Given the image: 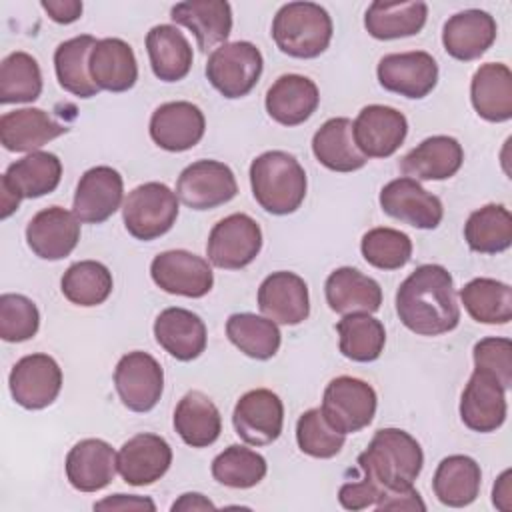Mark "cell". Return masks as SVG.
<instances>
[{
	"mask_svg": "<svg viewBox=\"0 0 512 512\" xmlns=\"http://www.w3.org/2000/svg\"><path fill=\"white\" fill-rule=\"evenodd\" d=\"M380 208L384 214L420 230L436 228L444 216L440 198L408 176L394 178L380 190Z\"/></svg>",
	"mask_w": 512,
	"mask_h": 512,
	"instance_id": "obj_15",
	"label": "cell"
},
{
	"mask_svg": "<svg viewBox=\"0 0 512 512\" xmlns=\"http://www.w3.org/2000/svg\"><path fill=\"white\" fill-rule=\"evenodd\" d=\"M174 430L188 446L206 448L222 432L220 410L204 392L190 390L176 404Z\"/></svg>",
	"mask_w": 512,
	"mask_h": 512,
	"instance_id": "obj_35",
	"label": "cell"
},
{
	"mask_svg": "<svg viewBox=\"0 0 512 512\" xmlns=\"http://www.w3.org/2000/svg\"><path fill=\"white\" fill-rule=\"evenodd\" d=\"M474 368L494 376L504 390L512 386V342L488 336L474 344Z\"/></svg>",
	"mask_w": 512,
	"mask_h": 512,
	"instance_id": "obj_50",
	"label": "cell"
},
{
	"mask_svg": "<svg viewBox=\"0 0 512 512\" xmlns=\"http://www.w3.org/2000/svg\"><path fill=\"white\" fill-rule=\"evenodd\" d=\"M266 470V458L240 444H230L212 460L214 480L228 488H252L266 476Z\"/></svg>",
	"mask_w": 512,
	"mask_h": 512,
	"instance_id": "obj_45",
	"label": "cell"
},
{
	"mask_svg": "<svg viewBox=\"0 0 512 512\" xmlns=\"http://www.w3.org/2000/svg\"><path fill=\"white\" fill-rule=\"evenodd\" d=\"M312 152L322 166L334 172H354L368 162L354 142L352 120L344 116L330 118L316 130Z\"/></svg>",
	"mask_w": 512,
	"mask_h": 512,
	"instance_id": "obj_37",
	"label": "cell"
},
{
	"mask_svg": "<svg viewBox=\"0 0 512 512\" xmlns=\"http://www.w3.org/2000/svg\"><path fill=\"white\" fill-rule=\"evenodd\" d=\"M376 76L384 90L420 100L434 90L438 82V64L432 54L424 50L394 52L380 58Z\"/></svg>",
	"mask_w": 512,
	"mask_h": 512,
	"instance_id": "obj_13",
	"label": "cell"
},
{
	"mask_svg": "<svg viewBox=\"0 0 512 512\" xmlns=\"http://www.w3.org/2000/svg\"><path fill=\"white\" fill-rule=\"evenodd\" d=\"M238 184L230 166L218 160H198L186 166L176 182V196L192 210H212L230 202Z\"/></svg>",
	"mask_w": 512,
	"mask_h": 512,
	"instance_id": "obj_10",
	"label": "cell"
},
{
	"mask_svg": "<svg viewBox=\"0 0 512 512\" xmlns=\"http://www.w3.org/2000/svg\"><path fill=\"white\" fill-rule=\"evenodd\" d=\"M340 352L352 362H374L386 344L384 324L370 314H346L336 324Z\"/></svg>",
	"mask_w": 512,
	"mask_h": 512,
	"instance_id": "obj_44",
	"label": "cell"
},
{
	"mask_svg": "<svg viewBox=\"0 0 512 512\" xmlns=\"http://www.w3.org/2000/svg\"><path fill=\"white\" fill-rule=\"evenodd\" d=\"M90 76L100 90L126 92L138 80L134 50L122 38H102L90 54Z\"/></svg>",
	"mask_w": 512,
	"mask_h": 512,
	"instance_id": "obj_32",
	"label": "cell"
},
{
	"mask_svg": "<svg viewBox=\"0 0 512 512\" xmlns=\"http://www.w3.org/2000/svg\"><path fill=\"white\" fill-rule=\"evenodd\" d=\"M260 248L262 230L252 216L242 212L216 222L206 242L208 260L224 270H240L248 266L260 254Z\"/></svg>",
	"mask_w": 512,
	"mask_h": 512,
	"instance_id": "obj_9",
	"label": "cell"
},
{
	"mask_svg": "<svg viewBox=\"0 0 512 512\" xmlns=\"http://www.w3.org/2000/svg\"><path fill=\"white\" fill-rule=\"evenodd\" d=\"M66 130L40 108L12 110L0 118V142L10 152H36Z\"/></svg>",
	"mask_w": 512,
	"mask_h": 512,
	"instance_id": "obj_31",
	"label": "cell"
},
{
	"mask_svg": "<svg viewBox=\"0 0 512 512\" xmlns=\"http://www.w3.org/2000/svg\"><path fill=\"white\" fill-rule=\"evenodd\" d=\"M506 412V390L494 376L474 368L460 398L464 426L480 434L494 432L504 424Z\"/></svg>",
	"mask_w": 512,
	"mask_h": 512,
	"instance_id": "obj_22",
	"label": "cell"
},
{
	"mask_svg": "<svg viewBox=\"0 0 512 512\" xmlns=\"http://www.w3.org/2000/svg\"><path fill=\"white\" fill-rule=\"evenodd\" d=\"M122 218L130 236L150 242L174 226L178 218V196L162 182L140 184L126 196Z\"/></svg>",
	"mask_w": 512,
	"mask_h": 512,
	"instance_id": "obj_6",
	"label": "cell"
},
{
	"mask_svg": "<svg viewBox=\"0 0 512 512\" xmlns=\"http://www.w3.org/2000/svg\"><path fill=\"white\" fill-rule=\"evenodd\" d=\"M216 506L204 496V494H198V492H186L182 494L174 504H172V512H180V510H214Z\"/></svg>",
	"mask_w": 512,
	"mask_h": 512,
	"instance_id": "obj_56",
	"label": "cell"
},
{
	"mask_svg": "<svg viewBox=\"0 0 512 512\" xmlns=\"http://www.w3.org/2000/svg\"><path fill=\"white\" fill-rule=\"evenodd\" d=\"M40 328V312L24 294L0 296V338L6 342H24L36 336Z\"/></svg>",
	"mask_w": 512,
	"mask_h": 512,
	"instance_id": "obj_49",
	"label": "cell"
},
{
	"mask_svg": "<svg viewBox=\"0 0 512 512\" xmlns=\"http://www.w3.org/2000/svg\"><path fill=\"white\" fill-rule=\"evenodd\" d=\"M112 272L96 260H80L68 266L60 280L64 298L76 306H98L112 294Z\"/></svg>",
	"mask_w": 512,
	"mask_h": 512,
	"instance_id": "obj_43",
	"label": "cell"
},
{
	"mask_svg": "<svg viewBox=\"0 0 512 512\" xmlns=\"http://www.w3.org/2000/svg\"><path fill=\"white\" fill-rule=\"evenodd\" d=\"M428 16L424 2H372L364 16L368 34L376 40H394L418 34Z\"/></svg>",
	"mask_w": 512,
	"mask_h": 512,
	"instance_id": "obj_39",
	"label": "cell"
},
{
	"mask_svg": "<svg viewBox=\"0 0 512 512\" xmlns=\"http://www.w3.org/2000/svg\"><path fill=\"white\" fill-rule=\"evenodd\" d=\"M206 130L202 110L186 100L160 104L150 116V138L168 152L194 148Z\"/></svg>",
	"mask_w": 512,
	"mask_h": 512,
	"instance_id": "obj_21",
	"label": "cell"
},
{
	"mask_svg": "<svg viewBox=\"0 0 512 512\" xmlns=\"http://www.w3.org/2000/svg\"><path fill=\"white\" fill-rule=\"evenodd\" d=\"M250 186L254 200L270 214L286 216L300 208L306 198V172L300 162L284 150H268L250 164Z\"/></svg>",
	"mask_w": 512,
	"mask_h": 512,
	"instance_id": "obj_3",
	"label": "cell"
},
{
	"mask_svg": "<svg viewBox=\"0 0 512 512\" xmlns=\"http://www.w3.org/2000/svg\"><path fill=\"white\" fill-rule=\"evenodd\" d=\"M150 276L160 290L186 298H202L214 286L208 260L188 250H166L154 256Z\"/></svg>",
	"mask_w": 512,
	"mask_h": 512,
	"instance_id": "obj_12",
	"label": "cell"
},
{
	"mask_svg": "<svg viewBox=\"0 0 512 512\" xmlns=\"http://www.w3.org/2000/svg\"><path fill=\"white\" fill-rule=\"evenodd\" d=\"M360 250L370 266L380 270H398L406 266L412 256V240L396 228L378 226L362 236Z\"/></svg>",
	"mask_w": 512,
	"mask_h": 512,
	"instance_id": "obj_47",
	"label": "cell"
},
{
	"mask_svg": "<svg viewBox=\"0 0 512 512\" xmlns=\"http://www.w3.org/2000/svg\"><path fill=\"white\" fill-rule=\"evenodd\" d=\"M232 424L240 440L250 446H268L282 434L284 406L276 392L256 388L242 394L232 412Z\"/></svg>",
	"mask_w": 512,
	"mask_h": 512,
	"instance_id": "obj_14",
	"label": "cell"
},
{
	"mask_svg": "<svg viewBox=\"0 0 512 512\" xmlns=\"http://www.w3.org/2000/svg\"><path fill=\"white\" fill-rule=\"evenodd\" d=\"M94 510H156V504L146 496L136 494H114L94 504Z\"/></svg>",
	"mask_w": 512,
	"mask_h": 512,
	"instance_id": "obj_53",
	"label": "cell"
},
{
	"mask_svg": "<svg viewBox=\"0 0 512 512\" xmlns=\"http://www.w3.org/2000/svg\"><path fill=\"white\" fill-rule=\"evenodd\" d=\"M42 94V72L28 52H12L0 64V102H34Z\"/></svg>",
	"mask_w": 512,
	"mask_h": 512,
	"instance_id": "obj_46",
	"label": "cell"
},
{
	"mask_svg": "<svg viewBox=\"0 0 512 512\" xmlns=\"http://www.w3.org/2000/svg\"><path fill=\"white\" fill-rule=\"evenodd\" d=\"M146 50L152 72L162 82H178L192 68V46L172 24H158L146 34Z\"/></svg>",
	"mask_w": 512,
	"mask_h": 512,
	"instance_id": "obj_34",
	"label": "cell"
},
{
	"mask_svg": "<svg viewBox=\"0 0 512 512\" xmlns=\"http://www.w3.org/2000/svg\"><path fill=\"white\" fill-rule=\"evenodd\" d=\"M462 162V144L452 136L438 134L412 148L400 160V170L414 180H446L460 170Z\"/></svg>",
	"mask_w": 512,
	"mask_h": 512,
	"instance_id": "obj_30",
	"label": "cell"
},
{
	"mask_svg": "<svg viewBox=\"0 0 512 512\" xmlns=\"http://www.w3.org/2000/svg\"><path fill=\"white\" fill-rule=\"evenodd\" d=\"M8 386L16 404L26 410H42L58 398L62 370L48 354H28L14 364Z\"/></svg>",
	"mask_w": 512,
	"mask_h": 512,
	"instance_id": "obj_16",
	"label": "cell"
},
{
	"mask_svg": "<svg viewBox=\"0 0 512 512\" xmlns=\"http://www.w3.org/2000/svg\"><path fill=\"white\" fill-rule=\"evenodd\" d=\"M62 178V162L52 152H30L12 162L0 180L2 218H8L22 198H40L54 192Z\"/></svg>",
	"mask_w": 512,
	"mask_h": 512,
	"instance_id": "obj_5",
	"label": "cell"
},
{
	"mask_svg": "<svg viewBox=\"0 0 512 512\" xmlns=\"http://www.w3.org/2000/svg\"><path fill=\"white\" fill-rule=\"evenodd\" d=\"M424 464L422 446L400 428H380L358 456L360 470L384 490H400L414 484Z\"/></svg>",
	"mask_w": 512,
	"mask_h": 512,
	"instance_id": "obj_2",
	"label": "cell"
},
{
	"mask_svg": "<svg viewBox=\"0 0 512 512\" xmlns=\"http://www.w3.org/2000/svg\"><path fill=\"white\" fill-rule=\"evenodd\" d=\"M376 510H426L424 500L420 498L414 486L400 488V490H384L378 502L374 504Z\"/></svg>",
	"mask_w": 512,
	"mask_h": 512,
	"instance_id": "obj_52",
	"label": "cell"
},
{
	"mask_svg": "<svg viewBox=\"0 0 512 512\" xmlns=\"http://www.w3.org/2000/svg\"><path fill=\"white\" fill-rule=\"evenodd\" d=\"M264 68L262 52L246 40L226 42L212 50L206 62V78L224 98H242L252 92Z\"/></svg>",
	"mask_w": 512,
	"mask_h": 512,
	"instance_id": "obj_7",
	"label": "cell"
},
{
	"mask_svg": "<svg viewBox=\"0 0 512 512\" xmlns=\"http://www.w3.org/2000/svg\"><path fill=\"white\" fill-rule=\"evenodd\" d=\"M40 6L58 24H72L82 16V2L78 0H42Z\"/></svg>",
	"mask_w": 512,
	"mask_h": 512,
	"instance_id": "obj_54",
	"label": "cell"
},
{
	"mask_svg": "<svg viewBox=\"0 0 512 512\" xmlns=\"http://www.w3.org/2000/svg\"><path fill=\"white\" fill-rule=\"evenodd\" d=\"M464 240L470 250L498 254L512 244V214L502 204H486L474 210L464 224Z\"/></svg>",
	"mask_w": 512,
	"mask_h": 512,
	"instance_id": "obj_40",
	"label": "cell"
},
{
	"mask_svg": "<svg viewBox=\"0 0 512 512\" xmlns=\"http://www.w3.org/2000/svg\"><path fill=\"white\" fill-rule=\"evenodd\" d=\"M172 464L170 444L150 432L132 436L116 454V468L130 486H148L160 480Z\"/></svg>",
	"mask_w": 512,
	"mask_h": 512,
	"instance_id": "obj_19",
	"label": "cell"
},
{
	"mask_svg": "<svg viewBox=\"0 0 512 512\" xmlns=\"http://www.w3.org/2000/svg\"><path fill=\"white\" fill-rule=\"evenodd\" d=\"M260 312L276 324L296 326L310 314L308 286L294 272L280 270L266 276L258 288Z\"/></svg>",
	"mask_w": 512,
	"mask_h": 512,
	"instance_id": "obj_23",
	"label": "cell"
},
{
	"mask_svg": "<svg viewBox=\"0 0 512 512\" xmlns=\"http://www.w3.org/2000/svg\"><path fill=\"white\" fill-rule=\"evenodd\" d=\"M124 182L112 166H94L86 170L74 192L72 212L84 224L106 222L122 204Z\"/></svg>",
	"mask_w": 512,
	"mask_h": 512,
	"instance_id": "obj_18",
	"label": "cell"
},
{
	"mask_svg": "<svg viewBox=\"0 0 512 512\" xmlns=\"http://www.w3.org/2000/svg\"><path fill=\"white\" fill-rule=\"evenodd\" d=\"M324 294L328 306L342 316L372 314L382 304L380 284L350 266H342L330 272L324 284Z\"/></svg>",
	"mask_w": 512,
	"mask_h": 512,
	"instance_id": "obj_29",
	"label": "cell"
},
{
	"mask_svg": "<svg viewBox=\"0 0 512 512\" xmlns=\"http://www.w3.org/2000/svg\"><path fill=\"white\" fill-rule=\"evenodd\" d=\"M374 388L354 376H338L328 382L322 396V414L342 434H354L366 428L376 414Z\"/></svg>",
	"mask_w": 512,
	"mask_h": 512,
	"instance_id": "obj_8",
	"label": "cell"
},
{
	"mask_svg": "<svg viewBox=\"0 0 512 512\" xmlns=\"http://www.w3.org/2000/svg\"><path fill=\"white\" fill-rule=\"evenodd\" d=\"M400 322L420 336H440L460 322L454 280L440 264L418 266L396 292Z\"/></svg>",
	"mask_w": 512,
	"mask_h": 512,
	"instance_id": "obj_1",
	"label": "cell"
},
{
	"mask_svg": "<svg viewBox=\"0 0 512 512\" xmlns=\"http://www.w3.org/2000/svg\"><path fill=\"white\" fill-rule=\"evenodd\" d=\"M296 442L298 448L312 458H332L342 450L346 434L338 432L320 408H310L302 412L296 422Z\"/></svg>",
	"mask_w": 512,
	"mask_h": 512,
	"instance_id": "obj_48",
	"label": "cell"
},
{
	"mask_svg": "<svg viewBox=\"0 0 512 512\" xmlns=\"http://www.w3.org/2000/svg\"><path fill=\"white\" fill-rule=\"evenodd\" d=\"M114 386L122 404L132 412L152 410L164 390V370L148 352L124 354L114 368Z\"/></svg>",
	"mask_w": 512,
	"mask_h": 512,
	"instance_id": "obj_11",
	"label": "cell"
},
{
	"mask_svg": "<svg viewBox=\"0 0 512 512\" xmlns=\"http://www.w3.org/2000/svg\"><path fill=\"white\" fill-rule=\"evenodd\" d=\"M154 338L172 358L190 362L206 348V326L202 318L186 308H166L154 320Z\"/></svg>",
	"mask_w": 512,
	"mask_h": 512,
	"instance_id": "obj_26",
	"label": "cell"
},
{
	"mask_svg": "<svg viewBox=\"0 0 512 512\" xmlns=\"http://www.w3.org/2000/svg\"><path fill=\"white\" fill-rule=\"evenodd\" d=\"M466 312L482 324H508L512 320V288L494 278H474L460 288Z\"/></svg>",
	"mask_w": 512,
	"mask_h": 512,
	"instance_id": "obj_41",
	"label": "cell"
},
{
	"mask_svg": "<svg viewBox=\"0 0 512 512\" xmlns=\"http://www.w3.org/2000/svg\"><path fill=\"white\" fill-rule=\"evenodd\" d=\"M496 20L492 14L470 8L450 16L442 30L444 50L462 62L480 58L496 40Z\"/></svg>",
	"mask_w": 512,
	"mask_h": 512,
	"instance_id": "obj_25",
	"label": "cell"
},
{
	"mask_svg": "<svg viewBox=\"0 0 512 512\" xmlns=\"http://www.w3.org/2000/svg\"><path fill=\"white\" fill-rule=\"evenodd\" d=\"M226 336L230 342L254 360H268L280 348V330L276 322L252 312H236L226 320Z\"/></svg>",
	"mask_w": 512,
	"mask_h": 512,
	"instance_id": "obj_42",
	"label": "cell"
},
{
	"mask_svg": "<svg viewBox=\"0 0 512 512\" xmlns=\"http://www.w3.org/2000/svg\"><path fill=\"white\" fill-rule=\"evenodd\" d=\"M470 100L476 114L488 122L512 118V72L506 64H482L470 84Z\"/></svg>",
	"mask_w": 512,
	"mask_h": 512,
	"instance_id": "obj_33",
	"label": "cell"
},
{
	"mask_svg": "<svg viewBox=\"0 0 512 512\" xmlns=\"http://www.w3.org/2000/svg\"><path fill=\"white\" fill-rule=\"evenodd\" d=\"M332 18L314 2H288L272 20L276 46L292 58H318L332 40Z\"/></svg>",
	"mask_w": 512,
	"mask_h": 512,
	"instance_id": "obj_4",
	"label": "cell"
},
{
	"mask_svg": "<svg viewBox=\"0 0 512 512\" xmlns=\"http://www.w3.org/2000/svg\"><path fill=\"white\" fill-rule=\"evenodd\" d=\"M116 468L114 448L100 438L76 442L66 456V478L80 492H98L112 480Z\"/></svg>",
	"mask_w": 512,
	"mask_h": 512,
	"instance_id": "obj_24",
	"label": "cell"
},
{
	"mask_svg": "<svg viewBox=\"0 0 512 512\" xmlns=\"http://www.w3.org/2000/svg\"><path fill=\"white\" fill-rule=\"evenodd\" d=\"M384 488L370 476H362L356 482H344L338 490V500L346 510H364L378 502Z\"/></svg>",
	"mask_w": 512,
	"mask_h": 512,
	"instance_id": "obj_51",
	"label": "cell"
},
{
	"mask_svg": "<svg viewBox=\"0 0 512 512\" xmlns=\"http://www.w3.org/2000/svg\"><path fill=\"white\" fill-rule=\"evenodd\" d=\"M482 486V472L474 458L464 454L446 456L432 478L434 496L450 508H464L472 504Z\"/></svg>",
	"mask_w": 512,
	"mask_h": 512,
	"instance_id": "obj_36",
	"label": "cell"
},
{
	"mask_svg": "<svg viewBox=\"0 0 512 512\" xmlns=\"http://www.w3.org/2000/svg\"><path fill=\"white\" fill-rule=\"evenodd\" d=\"M80 240V220L62 206H50L32 216L26 226L28 248L42 260H62Z\"/></svg>",
	"mask_w": 512,
	"mask_h": 512,
	"instance_id": "obj_20",
	"label": "cell"
},
{
	"mask_svg": "<svg viewBox=\"0 0 512 512\" xmlns=\"http://www.w3.org/2000/svg\"><path fill=\"white\" fill-rule=\"evenodd\" d=\"M170 18L192 30L198 48L208 52L216 44H226L232 32V8L224 0H188L172 6Z\"/></svg>",
	"mask_w": 512,
	"mask_h": 512,
	"instance_id": "obj_28",
	"label": "cell"
},
{
	"mask_svg": "<svg viewBox=\"0 0 512 512\" xmlns=\"http://www.w3.org/2000/svg\"><path fill=\"white\" fill-rule=\"evenodd\" d=\"M96 38L90 34L74 36L62 42L54 52V70L58 84L78 98H92L100 92L90 76V54L96 46Z\"/></svg>",
	"mask_w": 512,
	"mask_h": 512,
	"instance_id": "obj_38",
	"label": "cell"
},
{
	"mask_svg": "<svg viewBox=\"0 0 512 512\" xmlns=\"http://www.w3.org/2000/svg\"><path fill=\"white\" fill-rule=\"evenodd\" d=\"M510 478H512V472L510 470H504L494 488H492V502L496 508L508 512L512 508V488H510Z\"/></svg>",
	"mask_w": 512,
	"mask_h": 512,
	"instance_id": "obj_55",
	"label": "cell"
},
{
	"mask_svg": "<svg viewBox=\"0 0 512 512\" xmlns=\"http://www.w3.org/2000/svg\"><path fill=\"white\" fill-rule=\"evenodd\" d=\"M352 134L366 158H388L402 146L408 134V120L392 106L370 104L352 122Z\"/></svg>",
	"mask_w": 512,
	"mask_h": 512,
	"instance_id": "obj_17",
	"label": "cell"
},
{
	"mask_svg": "<svg viewBox=\"0 0 512 512\" xmlns=\"http://www.w3.org/2000/svg\"><path fill=\"white\" fill-rule=\"evenodd\" d=\"M320 104L318 86L302 74H282L266 92V112L282 126L306 122Z\"/></svg>",
	"mask_w": 512,
	"mask_h": 512,
	"instance_id": "obj_27",
	"label": "cell"
}]
</instances>
